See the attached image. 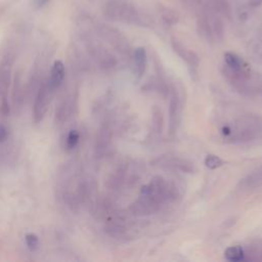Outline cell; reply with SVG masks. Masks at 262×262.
Here are the masks:
<instances>
[{
    "instance_id": "obj_1",
    "label": "cell",
    "mask_w": 262,
    "mask_h": 262,
    "mask_svg": "<svg viewBox=\"0 0 262 262\" xmlns=\"http://www.w3.org/2000/svg\"><path fill=\"white\" fill-rule=\"evenodd\" d=\"M177 195L175 184L161 176H156L141 187L138 199L130 206V211L138 216L155 214L165 204L175 201Z\"/></svg>"
},
{
    "instance_id": "obj_2",
    "label": "cell",
    "mask_w": 262,
    "mask_h": 262,
    "mask_svg": "<svg viewBox=\"0 0 262 262\" xmlns=\"http://www.w3.org/2000/svg\"><path fill=\"white\" fill-rule=\"evenodd\" d=\"M222 137L230 143H245L262 137V117L249 114L241 116L221 128Z\"/></svg>"
},
{
    "instance_id": "obj_3",
    "label": "cell",
    "mask_w": 262,
    "mask_h": 262,
    "mask_svg": "<svg viewBox=\"0 0 262 262\" xmlns=\"http://www.w3.org/2000/svg\"><path fill=\"white\" fill-rule=\"evenodd\" d=\"M106 15L115 20H120L136 26L146 27L144 15L128 0H110L106 5Z\"/></svg>"
},
{
    "instance_id": "obj_4",
    "label": "cell",
    "mask_w": 262,
    "mask_h": 262,
    "mask_svg": "<svg viewBox=\"0 0 262 262\" xmlns=\"http://www.w3.org/2000/svg\"><path fill=\"white\" fill-rule=\"evenodd\" d=\"M52 94L53 92L49 89L46 80L43 81L37 91L33 107V120L35 124H39L44 119Z\"/></svg>"
},
{
    "instance_id": "obj_5",
    "label": "cell",
    "mask_w": 262,
    "mask_h": 262,
    "mask_svg": "<svg viewBox=\"0 0 262 262\" xmlns=\"http://www.w3.org/2000/svg\"><path fill=\"white\" fill-rule=\"evenodd\" d=\"M183 102L182 98L176 88L172 89L170 104H169V133L173 135L176 133L182 118Z\"/></svg>"
},
{
    "instance_id": "obj_6",
    "label": "cell",
    "mask_w": 262,
    "mask_h": 262,
    "mask_svg": "<svg viewBox=\"0 0 262 262\" xmlns=\"http://www.w3.org/2000/svg\"><path fill=\"white\" fill-rule=\"evenodd\" d=\"M155 165L163 168L179 170L185 173H193L195 168L192 162L177 156H162L154 161Z\"/></svg>"
},
{
    "instance_id": "obj_7",
    "label": "cell",
    "mask_w": 262,
    "mask_h": 262,
    "mask_svg": "<svg viewBox=\"0 0 262 262\" xmlns=\"http://www.w3.org/2000/svg\"><path fill=\"white\" fill-rule=\"evenodd\" d=\"M171 45L173 50L187 63L188 68L191 69V74H195L196 69L200 64V57L196 54V52H194L191 49L186 48L179 40H177L176 38H172L171 39Z\"/></svg>"
},
{
    "instance_id": "obj_8",
    "label": "cell",
    "mask_w": 262,
    "mask_h": 262,
    "mask_svg": "<svg viewBox=\"0 0 262 262\" xmlns=\"http://www.w3.org/2000/svg\"><path fill=\"white\" fill-rule=\"evenodd\" d=\"M66 77L64 64L61 60H55L51 67L50 75L46 79L49 89L54 93L62 84Z\"/></svg>"
},
{
    "instance_id": "obj_9",
    "label": "cell",
    "mask_w": 262,
    "mask_h": 262,
    "mask_svg": "<svg viewBox=\"0 0 262 262\" xmlns=\"http://www.w3.org/2000/svg\"><path fill=\"white\" fill-rule=\"evenodd\" d=\"M132 59H133V74L136 80L139 81L142 78L147 66V54H146L145 48L142 46L135 48L133 51Z\"/></svg>"
},
{
    "instance_id": "obj_10",
    "label": "cell",
    "mask_w": 262,
    "mask_h": 262,
    "mask_svg": "<svg viewBox=\"0 0 262 262\" xmlns=\"http://www.w3.org/2000/svg\"><path fill=\"white\" fill-rule=\"evenodd\" d=\"M238 186L242 189H254L262 186V166L241 179Z\"/></svg>"
},
{
    "instance_id": "obj_11",
    "label": "cell",
    "mask_w": 262,
    "mask_h": 262,
    "mask_svg": "<svg viewBox=\"0 0 262 262\" xmlns=\"http://www.w3.org/2000/svg\"><path fill=\"white\" fill-rule=\"evenodd\" d=\"M224 62L227 68L237 72L247 71V67L245 61L235 53L233 52H225L224 53Z\"/></svg>"
},
{
    "instance_id": "obj_12",
    "label": "cell",
    "mask_w": 262,
    "mask_h": 262,
    "mask_svg": "<svg viewBox=\"0 0 262 262\" xmlns=\"http://www.w3.org/2000/svg\"><path fill=\"white\" fill-rule=\"evenodd\" d=\"M245 250L242 246H230L224 251V257L231 262H239L245 259Z\"/></svg>"
},
{
    "instance_id": "obj_13",
    "label": "cell",
    "mask_w": 262,
    "mask_h": 262,
    "mask_svg": "<svg viewBox=\"0 0 262 262\" xmlns=\"http://www.w3.org/2000/svg\"><path fill=\"white\" fill-rule=\"evenodd\" d=\"M158 9H159L160 15L162 16V18L167 24L174 25V24L178 23V20H179L178 14L173 9H171L170 7H167V6L160 3V4H158Z\"/></svg>"
},
{
    "instance_id": "obj_14",
    "label": "cell",
    "mask_w": 262,
    "mask_h": 262,
    "mask_svg": "<svg viewBox=\"0 0 262 262\" xmlns=\"http://www.w3.org/2000/svg\"><path fill=\"white\" fill-rule=\"evenodd\" d=\"M151 126L156 133H161L164 127V115L157 105H154L151 111Z\"/></svg>"
},
{
    "instance_id": "obj_15",
    "label": "cell",
    "mask_w": 262,
    "mask_h": 262,
    "mask_svg": "<svg viewBox=\"0 0 262 262\" xmlns=\"http://www.w3.org/2000/svg\"><path fill=\"white\" fill-rule=\"evenodd\" d=\"M80 140V133L78 130H70L67 137H66V143L64 147L67 150H73L79 143Z\"/></svg>"
},
{
    "instance_id": "obj_16",
    "label": "cell",
    "mask_w": 262,
    "mask_h": 262,
    "mask_svg": "<svg viewBox=\"0 0 262 262\" xmlns=\"http://www.w3.org/2000/svg\"><path fill=\"white\" fill-rule=\"evenodd\" d=\"M224 164L223 160L216 156V155H213V154H210L208 155L206 158H205V165L207 168L211 169V170H214V169H217L219 167H221L222 165Z\"/></svg>"
},
{
    "instance_id": "obj_17",
    "label": "cell",
    "mask_w": 262,
    "mask_h": 262,
    "mask_svg": "<svg viewBox=\"0 0 262 262\" xmlns=\"http://www.w3.org/2000/svg\"><path fill=\"white\" fill-rule=\"evenodd\" d=\"M26 245L31 252H35L39 249V237L35 233H28L25 237Z\"/></svg>"
},
{
    "instance_id": "obj_18",
    "label": "cell",
    "mask_w": 262,
    "mask_h": 262,
    "mask_svg": "<svg viewBox=\"0 0 262 262\" xmlns=\"http://www.w3.org/2000/svg\"><path fill=\"white\" fill-rule=\"evenodd\" d=\"M8 133H7V129L0 124V143L4 142L7 139Z\"/></svg>"
},
{
    "instance_id": "obj_19",
    "label": "cell",
    "mask_w": 262,
    "mask_h": 262,
    "mask_svg": "<svg viewBox=\"0 0 262 262\" xmlns=\"http://www.w3.org/2000/svg\"><path fill=\"white\" fill-rule=\"evenodd\" d=\"M49 0H36L35 1V6L36 8H42L43 6H45L48 3Z\"/></svg>"
}]
</instances>
